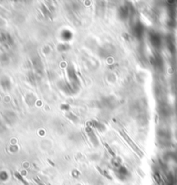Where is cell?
<instances>
[{
  "label": "cell",
  "mask_w": 177,
  "mask_h": 185,
  "mask_svg": "<svg viewBox=\"0 0 177 185\" xmlns=\"http://www.w3.org/2000/svg\"><path fill=\"white\" fill-rule=\"evenodd\" d=\"M16 176H17V177H18V179H20V180L22 181V182H23V183H25V185H28L27 183H26V182H25V181L23 180V178H22V176H20V175H19L18 173H16Z\"/></svg>",
  "instance_id": "7a4b0ae2"
},
{
  "label": "cell",
  "mask_w": 177,
  "mask_h": 185,
  "mask_svg": "<svg viewBox=\"0 0 177 185\" xmlns=\"http://www.w3.org/2000/svg\"><path fill=\"white\" fill-rule=\"evenodd\" d=\"M120 133H121V134L123 135V137H124V138H125V139H126V140H127L128 142H129V144H132V147H133V148L135 149V151H136V152H137L140 153V155H142V152H141L140 151H139V149L137 148V147H136V145H135V144H133V142H132V140H131V139H129V138H128L127 135L125 134V133H124V132H123L122 131H121V132H120Z\"/></svg>",
  "instance_id": "6da1fadb"
}]
</instances>
